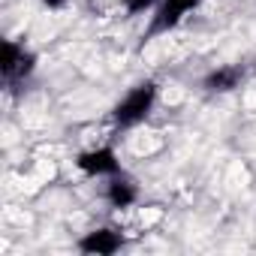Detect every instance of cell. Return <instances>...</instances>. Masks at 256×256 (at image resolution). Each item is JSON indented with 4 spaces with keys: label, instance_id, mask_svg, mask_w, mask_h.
Instances as JSON below:
<instances>
[{
    "label": "cell",
    "instance_id": "obj_7",
    "mask_svg": "<svg viewBox=\"0 0 256 256\" xmlns=\"http://www.w3.org/2000/svg\"><path fill=\"white\" fill-rule=\"evenodd\" d=\"M241 78H244V70L235 66V64H229V66L211 70V72L202 78V88L211 90V94H229V90H235V88L241 84Z\"/></svg>",
    "mask_w": 256,
    "mask_h": 256
},
{
    "label": "cell",
    "instance_id": "obj_5",
    "mask_svg": "<svg viewBox=\"0 0 256 256\" xmlns=\"http://www.w3.org/2000/svg\"><path fill=\"white\" fill-rule=\"evenodd\" d=\"M120 247H124V235L118 229H112V226L94 229L84 238H78V250L90 253V256H108V253H118Z\"/></svg>",
    "mask_w": 256,
    "mask_h": 256
},
{
    "label": "cell",
    "instance_id": "obj_3",
    "mask_svg": "<svg viewBox=\"0 0 256 256\" xmlns=\"http://www.w3.org/2000/svg\"><path fill=\"white\" fill-rule=\"evenodd\" d=\"M34 66H36L34 52H28L18 42H4V64H0V70H4V82L6 84L24 82L34 72Z\"/></svg>",
    "mask_w": 256,
    "mask_h": 256
},
{
    "label": "cell",
    "instance_id": "obj_9",
    "mask_svg": "<svg viewBox=\"0 0 256 256\" xmlns=\"http://www.w3.org/2000/svg\"><path fill=\"white\" fill-rule=\"evenodd\" d=\"M70 4V0H42V6H48V10H64Z\"/></svg>",
    "mask_w": 256,
    "mask_h": 256
},
{
    "label": "cell",
    "instance_id": "obj_8",
    "mask_svg": "<svg viewBox=\"0 0 256 256\" xmlns=\"http://www.w3.org/2000/svg\"><path fill=\"white\" fill-rule=\"evenodd\" d=\"M154 6H160V0H124V10L130 12V16L148 12V10H154Z\"/></svg>",
    "mask_w": 256,
    "mask_h": 256
},
{
    "label": "cell",
    "instance_id": "obj_2",
    "mask_svg": "<svg viewBox=\"0 0 256 256\" xmlns=\"http://www.w3.org/2000/svg\"><path fill=\"white\" fill-rule=\"evenodd\" d=\"M202 4V0H160L157 12L151 16V24L145 30V40H154L160 34H169L172 28H178L184 22L187 12H193L196 6Z\"/></svg>",
    "mask_w": 256,
    "mask_h": 256
},
{
    "label": "cell",
    "instance_id": "obj_4",
    "mask_svg": "<svg viewBox=\"0 0 256 256\" xmlns=\"http://www.w3.org/2000/svg\"><path fill=\"white\" fill-rule=\"evenodd\" d=\"M76 166L84 172V175H90V178H102V175H118L120 172V160H118V154L108 148V145H100V148H90V151H82L78 157H76Z\"/></svg>",
    "mask_w": 256,
    "mask_h": 256
},
{
    "label": "cell",
    "instance_id": "obj_6",
    "mask_svg": "<svg viewBox=\"0 0 256 256\" xmlns=\"http://www.w3.org/2000/svg\"><path fill=\"white\" fill-rule=\"evenodd\" d=\"M106 199L112 208H130L136 199H139V187L133 178H126V175H112V181L106 184Z\"/></svg>",
    "mask_w": 256,
    "mask_h": 256
},
{
    "label": "cell",
    "instance_id": "obj_1",
    "mask_svg": "<svg viewBox=\"0 0 256 256\" xmlns=\"http://www.w3.org/2000/svg\"><path fill=\"white\" fill-rule=\"evenodd\" d=\"M154 102H157V82L148 78V82L136 84L130 94H126V96L112 108V120H114V126H118V130H126V126L142 124V120L151 114Z\"/></svg>",
    "mask_w": 256,
    "mask_h": 256
}]
</instances>
